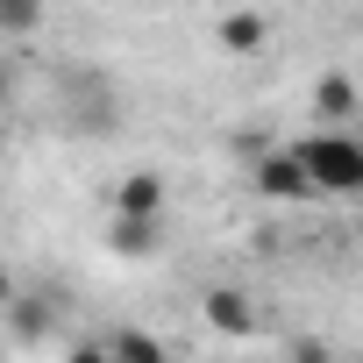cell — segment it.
<instances>
[{
    "label": "cell",
    "mask_w": 363,
    "mask_h": 363,
    "mask_svg": "<svg viewBox=\"0 0 363 363\" xmlns=\"http://www.w3.org/2000/svg\"><path fill=\"white\" fill-rule=\"evenodd\" d=\"M313 186L335 200H363V135H306L299 143Z\"/></svg>",
    "instance_id": "6da1fadb"
},
{
    "label": "cell",
    "mask_w": 363,
    "mask_h": 363,
    "mask_svg": "<svg viewBox=\"0 0 363 363\" xmlns=\"http://www.w3.org/2000/svg\"><path fill=\"white\" fill-rule=\"evenodd\" d=\"M250 178H257V193H264V200H313V193H320L299 150H264Z\"/></svg>",
    "instance_id": "7a4b0ae2"
},
{
    "label": "cell",
    "mask_w": 363,
    "mask_h": 363,
    "mask_svg": "<svg viewBox=\"0 0 363 363\" xmlns=\"http://www.w3.org/2000/svg\"><path fill=\"white\" fill-rule=\"evenodd\" d=\"M107 200H114V214H164V178L157 171H128Z\"/></svg>",
    "instance_id": "3957f363"
},
{
    "label": "cell",
    "mask_w": 363,
    "mask_h": 363,
    "mask_svg": "<svg viewBox=\"0 0 363 363\" xmlns=\"http://www.w3.org/2000/svg\"><path fill=\"white\" fill-rule=\"evenodd\" d=\"M271 43V22L257 15V8H235V15H221V50H235V57H257Z\"/></svg>",
    "instance_id": "277c9868"
},
{
    "label": "cell",
    "mask_w": 363,
    "mask_h": 363,
    "mask_svg": "<svg viewBox=\"0 0 363 363\" xmlns=\"http://www.w3.org/2000/svg\"><path fill=\"white\" fill-rule=\"evenodd\" d=\"M157 228H164V214H114V221H107V242H114L121 257H150V250H157Z\"/></svg>",
    "instance_id": "5b68a950"
},
{
    "label": "cell",
    "mask_w": 363,
    "mask_h": 363,
    "mask_svg": "<svg viewBox=\"0 0 363 363\" xmlns=\"http://www.w3.org/2000/svg\"><path fill=\"white\" fill-rule=\"evenodd\" d=\"M313 114H320V121H349V114H356V79H349V72H320Z\"/></svg>",
    "instance_id": "8992f818"
},
{
    "label": "cell",
    "mask_w": 363,
    "mask_h": 363,
    "mask_svg": "<svg viewBox=\"0 0 363 363\" xmlns=\"http://www.w3.org/2000/svg\"><path fill=\"white\" fill-rule=\"evenodd\" d=\"M207 320H214L221 335H250V299H242L235 285H214V292H207Z\"/></svg>",
    "instance_id": "52a82bcc"
},
{
    "label": "cell",
    "mask_w": 363,
    "mask_h": 363,
    "mask_svg": "<svg viewBox=\"0 0 363 363\" xmlns=\"http://www.w3.org/2000/svg\"><path fill=\"white\" fill-rule=\"evenodd\" d=\"M107 356H128V363H164V342H157V335L121 328V335H107Z\"/></svg>",
    "instance_id": "ba28073f"
},
{
    "label": "cell",
    "mask_w": 363,
    "mask_h": 363,
    "mask_svg": "<svg viewBox=\"0 0 363 363\" xmlns=\"http://www.w3.org/2000/svg\"><path fill=\"white\" fill-rule=\"evenodd\" d=\"M36 22H43V0H0V29L8 36H36Z\"/></svg>",
    "instance_id": "9c48e42d"
}]
</instances>
